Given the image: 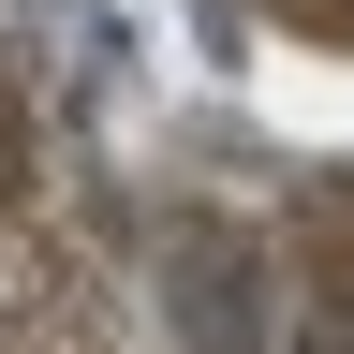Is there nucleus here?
Instances as JSON below:
<instances>
[{
  "label": "nucleus",
  "mask_w": 354,
  "mask_h": 354,
  "mask_svg": "<svg viewBox=\"0 0 354 354\" xmlns=\"http://www.w3.org/2000/svg\"><path fill=\"white\" fill-rule=\"evenodd\" d=\"M177 339L192 354H266V251L236 221H177Z\"/></svg>",
  "instance_id": "f257e3e1"
},
{
  "label": "nucleus",
  "mask_w": 354,
  "mask_h": 354,
  "mask_svg": "<svg viewBox=\"0 0 354 354\" xmlns=\"http://www.w3.org/2000/svg\"><path fill=\"white\" fill-rule=\"evenodd\" d=\"M0 354H44V310H30L15 281H0Z\"/></svg>",
  "instance_id": "f03ea898"
}]
</instances>
